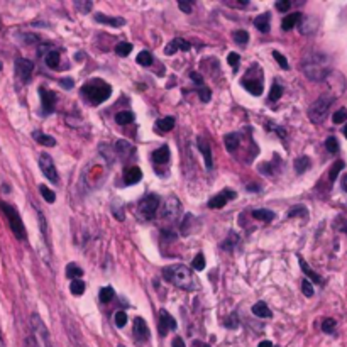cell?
<instances>
[{
  "label": "cell",
  "mask_w": 347,
  "mask_h": 347,
  "mask_svg": "<svg viewBox=\"0 0 347 347\" xmlns=\"http://www.w3.org/2000/svg\"><path fill=\"white\" fill-rule=\"evenodd\" d=\"M163 276L178 288H183V290H193L195 288L193 273H191L190 268L183 266V264H175V266L165 268L163 269Z\"/></svg>",
  "instance_id": "6da1fadb"
},
{
  "label": "cell",
  "mask_w": 347,
  "mask_h": 347,
  "mask_svg": "<svg viewBox=\"0 0 347 347\" xmlns=\"http://www.w3.org/2000/svg\"><path fill=\"white\" fill-rule=\"evenodd\" d=\"M81 93H83V97L88 100L90 104L100 105L112 95V86H110L107 81H104L100 78H93V80H90L88 83H85L81 86Z\"/></svg>",
  "instance_id": "7a4b0ae2"
},
{
  "label": "cell",
  "mask_w": 347,
  "mask_h": 347,
  "mask_svg": "<svg viewBox=\"0 0 347 347\" xmlns=\"http://www.w3.org/2000/svg\"><path fill=\"white\" fill-rule=\"evenodd\" d=\"M0 209H2V212L6 214L7 220H9V225H11L14 235H16L17 239H21V240L26 239V227H24L22 219H21V215H19V212L14 209L12 205L6 204V202H0Z\"/></svg>",
  "instance_id": "3957f363"
},
{
  "label": "cell",
  "mask_w": 347,
  "mask_h": 347,
  "mask_svg": "<svg viewBox=\"0 0 347 347\" xmlns=\"http://www.w3.org/2000/svg\"><path fill=\"white\" fill-rule=\"evenodd\" d=\"M332 102H334V97H329V95H322L319 97L310 105V109H308V117H310L312 122L315 124H320L324 122L327 114H329V109Z\"/></svg>",
  "instance_id": "277c9868"
},
{
  "label": "cell",
  "mask_w": 347,
  "mask_h": 347,
  "mask_svg": "<svg viewBox=\"0 0 347 347\" xmlns=\"http://www.w3.org/2000/svg\"><path fill=\"white\" fill-rule=\"evenodd\" d=\"M259 70H261V66H259V65H253V66H251V70L247 71V73H245L242 81H240V85H242L244 88L249 91V93L256 95V97L263 93V88H264V85H263V75L256 78V73H259Z\"/></svg>",
  "instance_id": "5b68a950"
},
{
  "label": "cell",
  "mask_w": 347,
  "mask_h": 347,
  "mask_svg": "<svg viewBox=\"0 0 347 347\" xmlns=\"http://www.w3.org/2000/svg\"><path fill=\"white\" fill-rule=\"evenodd\" d=\"M160 204H161V199L158 195H147L146 199L141 200V204H139V214H141L144 219H153L154 214L160 209Z\"/></svg>",
  "instance_id": "8992f818"
},
{
  "label": "cell",
  "mask_w": 347,
  "mask_h": 347,
  "mask_svg": "<svg viewBox=\"0 0 347 347\" xmlns=\"http://www.w3.org/2000/svg\"><path fill=\"white\" fill-rule=\"evenodd\" d=\"M324 58H312L310 63H305L303 65V70H305V73L308 78H312V80H322V78H325V75H327V68H324Z\"/></svg>",
  "instance_id": "52a82bcc"
},
{
  "label": "cell",
  "mask_w": 347,
  "mask_h": 347,
  "mask_svg": "<svg viewBox=\"0 0 347 347\" xmlns=\"http://www.w3.org/2000/svg\"><path fill=\"white\" fill-rule=\"evenodd\" d=\"M31 324H32V330H34L37 340H41V344L44 345V347H51L49 332H47L44 322L41 320V317L37 315V313H34V315L31 317Z\"/></svg>",
  "instance_id": "ba28073f"
},
{
  "label": "cell",
  "mask_w": 347,
  "mask_h": 347,
  "mask_svg": "<svg viewBox=\"0 0 347 347\" xmlns=\"http://www.w3.org/2000/svg\"><path fill=\"white\" fill-rule=\"evenodd\" d=\"M39 168H41V171L44 173V176L49 181H53V183L60 181V178H58L56 166H55V163H53V158L49 156V154L42 153L41 156H39Z\"/></svg>",
  "instance_id": "9c48e42d"
},
{
  "label": "cell",
  "mask_w": 347,
  "mask_h": 347,
  "mask_svg": "<svg viewBox=\"0 0 347 347\" xmlns=\"http://www.w3.org/2000/svg\"><path fill=\"white\" fill-rule=\"evenodd\" d=\"M32 71H34V65H32V61L26 60V58H19V60L16 61V73L24 83H27V81L31 80Z\"/></svg>",
  "instance_id": "30bf717a"
},
{
  "label": "cell",
  "mask_w": 347,
  "mask_h": 347,
  "mask_svg": "<svg viewBox=\"0 0 347 347\" xmlns=\"http://www.w3.org/2000/svg\"><path fill=\"white\" fill-rule=\"evenodd\" d=\"M41 93V104H42V114H51L55 110V104H56V93L46 90V88H39Z\"/></svg>",
  "instance_id": "8fae6325"
},
{
  "label": "cell",
  "mask_w": 347,
  "mask_h": 347,
  "mask_svg": "<svg viewBox=\"0 0 347 347\" xmlns=\"http://www.w3.org/2000/svg\"><path fill=\"white\" fill-rule=\"evenodd\" d=\"M235 196H237V195H235V191L224 190L222 193L215 195L214 199L209 202V207H210V209H222V207H225V204H229V200H234Z\"/></svg>",
  "instance_id": "7c38bea8"
},
{
  "label": "cell",
  "mask_w": 347,
  "mask_h": 347,
  "mask_svg": "<svg viewBox=\"0 0 347 347\" xmlns=\"http://www.w3.org/2000/svg\"><path fill=\"white\" fill-rule=\"evenodd\" d=\"M176 329V320L166 310H160V334L166 335L170 330Z\"/></svg>",
  "instance_id": "4fadbf2b"
},
{
  "label": "cell",
  "mask_w": 347,
  "mask_h": 347,
  "mask_svg": "<svg viewBox=\"0 0 347 347\" xmlns=\"http://www.w3.org/2000/svg\"><path fill=\"white\" fill-rule=\"evenodd\" d=\"M196 142H199V149L200 153L204 154V160H205V166L212 170V166H214V160H212V149H210V144L207 141L205 136H200L196 139Z\"/></svg>",
  "instance_id": "5bb4252c"
},
{
  "label": "cell",
  "mask_w": 347,
  "mask_h": 347,
  "mask_svg": "<svg viewBox=\"0 0 347 347\" xmlns=\"http://www.w3.org/2000/svg\"><path fill=\"white\" fill-rule=\"evenodd\" d=\"M181 207H180V202L175 196H170V199L166 200L165 204V209H163V214H165L166 219H176V215L180 214Z\"/></svg>",
  "instance_id": "9a60e30c"
},
{
  "label": "cell",
  "mask_w": 347,
  "mask_h": 347,
  "mask_svg": "<svg viewBox=\"0 0 347 347\" xmlns=\"http://www.w3.org/2000/svg\"><path fill=\"white\" fill-rule=\"evenodd\" d=\"M134 335H136L137 340H147L149 339V329L146 325V322L141 317L134 319Z\"/></svg>",
  "instance_id": "2e32d148"
},
{
  "label": "cell",
  "mask_w": 347,
  "mask_h": 347,
  "mask_svg": "<svg viewBox=\"0 0 347 347\" xmlns=\"http://www.w3.org/2000/svg\"><path fill=\"white\" fill-rule=\"evenodd\" d=\"M188 51L190 49V44H188V41H185V39H181V37H176V39H173V41H170V44L166 46V49H165V53L168 56H171V55H175L176 51Z\"/></svg>",
  "instance_id": "e0dca14e"
},
{
  "label": "cell",
  "mask_w": 347,
  "mask_h": 347,
  "mask_svg": "<svg viewBox=\"0 0 347 347\" xmlns=\"http://www.w3.org/2000/svg\"><path fill=\"white\" fill-rule=\"evenodd\" d=\"M95 21L100 22V24H109V26H112V27H120L125 24V19L109 17V16H105V14H95Z\"/></svg>",
  "instance_id": "ac0fdd59"
},
{
  "label": "cell",
  "mask_w": 347,
  "mask_h": 347,
  "mask_svg": "<svg viewBox=\"0 0 347 347\" xmlns=\"http://www.w3.org/2000/svg\"><path fill=\"white\" fill-rule=\"evenodd\" d=\"M298 263H300V268H302V271L307 274L308 278H310V281L312 283H317V285H322V283H324V279H322L319 274H317L315 271H313V269L308 266V264L305 263V259L303 258H298Z\"/></svg>",
  "instance_id": "d6986e66"
},
{
  "label": "cell",
  "mask_w": 347,
  "mask_h": 347,
  "mask_svg": "<svg viewBox=\"0 0 347 347\" xmlns=\"http://www.w3.org/2000/svg\"><path fill=\"white\" fill-rule=\"evenodd\" d=\"M153 161L156 163V165H166V163L170 161V147L163 146L160 149H156V151L153 153Z\"/></svg>",
  "instance_id": "ffe728a7"
},
{
  "label": "cell",
  "mask_w": 347,
  "mask_h": 347,
  "mask_svg": "<svg viewBox=\"0 0 347 347\" xmlns=\"http://www.w3.org/2000/svg\"><path fill=\"white\" fill-rule=\"evenodd\" d=\"M141 178H142V171L139 170L137 166L129 168V170L125 171V175H124V180H125L127 185H136V183L141 181Z\"/></svg>",
  "instance_id": "44dd1931"
},
{
  "label": "cell",
  "mask_w": 347,
  "mask_h": 347,
  "mask_svg": "<svg viewBox=\"0 0 347 347\" xmlns=\"http://www.w3.org/2000/svg\"><path fill=\"white\" fill-rule=\"evenodd\" d=\"M32 137H34V141L37 144H41V146H46V147H53L56 146V141L53 136H47V134L41 132V131H34L32 132Z\"/></svg>",
  "instance_id": "7402d4cb"
},
{
  "label": "cell",
  "mask_w": 347,
  "mask_h": 347,
  "mask_svg": "<svg viewBox=\"0 0 347 347\" xmlns=\"http://www.w3.org/2000/svg\"><path fill=\"white\" fill-rule=\"evenodd\" d=\"M253 313L256 317H259V319H269V317H271V310H269L264 302H258L256 305L253 307Z\"/></svg>",
  "instance_id": "603a6c76"
},
{
  "label": "cell",
  "mask_w": 347,
  "mask_h": 347,
  "mask_svg": "<svg viewBox=\"0 0 347 347\" xmlns=\"http://www.w3.org/2000/svg\"><path fill=\"white\" fill-rule=\"evenodd\" d=\"M173 127H175V117H165V119H160L156 122V131L170 132Z\"/></svg>",
  "instance_id": "cb8c5ba5"
},
{
  "label": "cell",
  "mask_w": 347,
  "mask_h": 347,
  "mask_svg": "<svg viewBox=\"0 0 347 347\" xmlns=\"http://www.w3.org/2000/svg\"><path fill=\"white\" fill-rule=\"evenodd\" d=\"M300 17H302V16H300L298 12H295V14H288V16L281 21V27L285 29V31H290V29H293V27L296 26V22L300 21Z\"/></svg>",
  "instance_id": "d4e9b609"
},
{
  "label": "cell",
  "mask_w": 347,
  "mask_h": 347,
  "mask_svg": "<svg viewBox=\"0 0 347 347\" xmlns=\"http://www.w3.org/2000/svg\"><path fill=\"white\" fill-rule=\"evenodd\" d=\"M253 217H254V219H258V220H263V222H271L274 217H276V214L271 212V210L263 209V210H254Z\"/></svg>",
  "instance_id": "484cf974"
},
{
  "label": "cell",
  "mask_w": 347,
  "mask_h": 347,
  "mask_svg": "<svg viewBox=\"0 0 347 347\" xmlns=\"http://www.w3.org/2000/svg\"><path fill=\"white\" fill-rule=\"evenodd\" d=\"M254 26L258 27V31L268 32L269 31V14H261V16H258L256 21H254Z\"/></svg>",
  "instance_id": "4316f807"
},
{
  "label": "cell",
  "mask_w": 347,
  "mask_h": 347,
  "mask_svg": "<svg viewBox=\"0 0 347 347\" xmlns=\"http://www.w3.org/2000/svg\"><path fill=\"white\" fill-rule=\"evenodd\" d=\"M46 65L53 70H58V66H60V53L53 51V49L47 51L46 53Z\"/></svg>",
  "instance_id": "83f0119b"
},
{
  "label": "cell",
  "mask_w": 347,
  "mask_h": 347,
  "mask_svg": "<svg viewBox=\"0 0 347 347\" xmlns=\"http://www.w3.org/2000/svg\"><path fill=\"white\" fill-rule=\"evenodd\" d=\"M81 274H83V269H81L80 266H76V264H68L66 266V278H70V279H80L81 278Z\"/></svg>",
  "instance_id": "f1b7e54d"
},
{
  "label": "cell",
  "mask_w": 347,
  "mask_h": 347,
  "mask_svg": "<svg viewBox=\"0 0 347 347\" xmlns=\"http://www.w3.org/2000/svg\"><path fill=\"white\" fill-rule=\"evenodd\" d=\"M239 142H240V139L237 134H227L224 139V144H225V147L229 149V151H235L239 146Z\"/></svg>",
  "instance_id": "f546056e"
},
{
  "label": "cell",
  "mask_w": 347,
  "mask_h": 347,
  "mask_svg": "<svg viewBox=\"0 0 347 347\" xmlns=\"http://www.w3.org/2000/svg\"><path fill=\"white\" fill-rule=\"evenodd\" d=\"M132 120H134V115L132 112H129V110H124V112H119L115 115V122L119 125H127V124H131Z\"/></svg>",
  "instance_id": "4dcf8cb0"
},
{
  "label": "cell",
  "mask_w": 347,
  "mask_h": 347,
  "mask_svg": "<svg viewBox=\"0 0 347 347\" xmlns=\"http://www.w3.org/2000/svg\"><path fill=\"white\" fill-rule=\"evenodd\" d=\"M308 168H310V158H307V156H302V158H298V160H295V171L296 173H305Z\"/></svg>",
  "instance_id": "1f68e13d"
},
{
  "label": "cell",
  "mask_w": 347,
  "mask_h": 347,
  "mask_svg": "<svg viewBox=\"0 0 347 347\" xmlns=\"http://www.w3.org/2000/svg\"><path fill=\"white\" fill-rule=\"evenodd\" d=\"M117 153L120 154L122 158H127L132 154V146L129 144L127 141H119L117 142Z\"/></svg>",
  "instance_id": "d6a6232c"
},
{
  "label": "cell",
  "mask_w": 347,
  "mask_h": 347,
  "mask_svg": "<svg viewBox=\"0 0 347 347\" xmlns=\"http://www.w3.org/2000/svg\"><path fill=\"white\" fill-rule=\"evenodd\" d=\"M114 288L112 286H104L102 290H100V302L102 303H109V302H112V298H114Z\"/></svg>",
  "instance_id": "836d02e7"
},
{
  "label": "cell",
  "mask_w": 347,
  "mask_h": 347,
  "mask_svg": "<svg viewBox=\"0 0 347 347\" xmlns=\"http://www.w3.org/2000/svg\"><path fill=\"white\" fill-rule=\"evenodd\" d=\"M131 51H132V44H131V42H119V44L115 46V53H117L119 56H122V58H125L127 55H131Z\"/></svg>",
  "instance_id": "e575fe53"
},
{
  "label": "cell",
  "mask_w": 347,
  "mask_h": 347,
  "mask_svg": "<svg viewBox=\"0 0 347 347\" xmlns=\"http://www.w3.org/2000/svg\"><path fill=\"white\" fill-rule=\"evenodd\" d=\"M70 291L73 293V295H83L85 283L81 281V279H75V281H71V285H70Z\"/></svg>",
  "instance_id": "d590c367"
},
{
  "label": "cell",
  "mask_w": 347,
  "mask_h": 347,
  "mask_svg": "<svg viewBox=\"0 0 347 347\" xmlns=\"http://www.w3.org/2000/svg\"><path fill=\"white\" fill-rule=\"evenodd\" d=\"M39 191H41V195H42V199H44L47 204H53V202L56 200V195H55V191L49 190L46 185H39Z\"/></svg>",
  "instance_id": "8d00e7d4"
},
{
  "label": "cell",
  "mask_w": 347,
  "mask_h": 347,
  "mask_svg": "<svg viewBox=\"0 0 347 347\" xmlns=\"http://www.w3.org/2000/svg\"><path fill=\"white\" fill-rule=\"evenodd\" d=\"M136 61L142 66H149L153 63V55L149 51H141L136 58Z\"/></svg>",
  "instance_id": "74e56055"
},
{
  "label": "cell",
  "mask_w": 347,
  "mask_h": 347,
  "mask_svg": "<svg viewBox=\"0 0 347 347\" xmlns=\"http://www.w3.org/2000/svg\"><path fill=\"white\" fill-rule=\"evenodd\" d=\"M234 41L237 42V44L245 46L249 41V32L247 31H235L234 32Z\"/></svg>",
  "instance_id": "f35d334b"
},
{
  "label": "cell",
  "mask_w": 347,
  "mask_h": 347,
  "mask_svg": "<svg viewBox=\"0 0 347 347\" xmlns=\"http://www.w3.org/2000/svg\"><path fill=\"white\" fill-rule=\"evenodd\" d=\"M281 95H283V88L279 86V83H274L271 91H269V100H271V102H276V100L281 98Z\"/></svg>",
  "instance_id": "ab89813d"
},
{
  "label": "cell",
  "mask_w": 347,
  "mask_h": 347,
  "mask_svg": "<svg viewBox=\"0 0 347 347\" xmlns=\"http://www.w3.org/2000/svg\"><path fill=\"white\" fill-rule=\"evenodd\" d=\"M342 168H344V161H337L335 165L330 168V173H329V180H330V181H335V178H337V175L340 173Z\"/></svg>",
  "instance_id": "60d3db41"
},
{
  "label": "cell",
  "mask_w": 347,
  "mask_h": 347,
  "mask_svg": "<svg viewBox=\"0 0 347 347\" xmlns=\"http://www.w3.org/2000/svg\"><path fill=\"white\" fill-rule=\"evenodd\" d=\"M335 320L334 319H324L322 322V330L325 332V334H332V332L335 330Z\"/></svg>",
  "instance_id": "b9f144b4"
},
{
  "label": "cell",
  "mask_w": 347,
  "mask_h": 347,
  "mask_svg": "<svg viewBox=\"0 0 347 347\" xmlns=\"http://www.w3.org/2000/svg\"><path fill=\"white\" fill-rule=\"evenodd\" d=\"M273 58L274 60L278 61V65L281 66L283 70H290V65H288V60L285 56L281 55V53H278V51H273Z\"/></svg>",
  "instance_id": "7bdbcfd3"
},
{
  "label": "cell",
  "mask_w": 347,
  "mask_h": 347,
  "mask_svg": "<svg viewBox=\"0 0 347 347\" xmlns=\"http://www.w3.org/2000/svg\"><path fill=\"white\" fill-rule=\"evenodd\" d=\"M325 147H327V151L329 153H337L339 151V142H337V139L335 137H327V141H325Z\"/></svg>",
  "instance_id": "ee69618b"
},
{
  "label": "cell",
  "mask_w": 347,
  "mask_h": 347,
  "mask_svg": "<svg viewBox=\"0 0 347 347\" xmlns=\"http://www.w3.org/2000/svg\"><path fill=\"white\" fill-rule=\"evenodd\" d=\"M332 120H334V124L345 122V120H347V110L345 109H339L334 115H332Z\"/></svg>",
  "instance_id": "f6af8a7d"
},
{
  "label": "cell",
  "mask_w": 347,
  "mask_h": 347,
  "mask_svg": "<svg viewBox=\"0 0 347 347\" xmlns=\"http://www.w3.org/2000/svg\"><path fill=\"white\" fill-rule=\"evenodd\" d=\"M115 325L117 327H124L125 324H127V313L122 312V310H119V312H115Z\"/></svg>",
  "instance_id": "bcb514c9"
},
{
  "label": "cell",
  "mask_w": 347,
  "mask_h": 347,
  "mask_svg": "<svg viewBox=\"0 0 347 347\" xmlns=\"http://www.w3.org/2000/svg\"><path fill=\"white\" fill-rule=\"evenodd\" d=\"M205 256L204 254H199V256H196L195 259H193V263H191V266H193L196 271H202V269L205 268Z\"/></svg>",
  "instance_id": "7dc6e473"
},
{
  "label": "cell",
  "mask_w": 347,
  "mask_h": 347,
  "mask_svg": "<svg viewBox=\"0 0 347 347\" xmlns=\"http://www.w3.org/2000/svg\"><path fill=\"white\" fill-rule=\"evenodd\" d=\"M302 291L305 296H312L313 295V286H312V281H308V279H303L302 281Z\"/></svg>",
  "instance_id": "c3c4849f"
},
{
  "label": "cell",
  "mask_w": 347,
  "mask_h": 347,
  "mask_svg": "<svg viewBox=\"0 0 347 347\" xmlns=\"http://www.w3.org/2000/svg\"><path fill=\"white\" fill-rule=\"evenodd\" d=\"M239 55L237 53H229V56H227V63L230 66H232V68H237V65H239Z\"/></svg>",
  "instance_id": "681fc988"
},
{
  "label": "cell",
  "mask_w": 347,
  "mask_h": 347,
  "mask_svg": "<svg viewBox=\"0 0 347 347\" xmlns=\"http://www.w3.org/2000/svg\"><path fill=\"white\" fill-rule=\"evenodd\" d=\"M290 7H291L290 0H278V2H276V9H278L279 12H286Z\"/></svg>",
  "instance_id": "f907efd6"
},
{
  "label": "cell",
  "mask_w": 347,
  "mask_h": 347,
  "mask_svg": "<svg viewBox=\"0 0 347 347\" xmlns=\"http://www.w3.org/2000/svg\"><path fill=\"white\" fill-rule=\"evenodd\" d=\"M295 215H307V209L305 207H295V209H291L288 212V217H295Z\"/></svg>",
  "instance_id": "816d5d0a"
},
{
  "label": "cell",
  "mask_w": 347,
  "mask_h": 347,
  "mask_svg": "<svg viewBox=\"0 0 347 347\" xmlns=\"http://www.w3.org/2000/svg\"><path fill=\"white\" fill-rule=\"evenodd\" d=\"M199 93H200V100H202V102H209V100H210V90L207 88L205 85L199 90Z\"/></svg>",
  "instance_id": "f5cc1de1"
},
{
  "label": "cell",
  "mask_w": 347,
  "mask_h": 347,
  "mask_svg": "<svg viewBox=\"0 0 347 347\" xmlns=\"http://www.w3.org/2000/svg\"><path fill=\"white\" fill-rule=\"evenodd\" d=\"M60 83H61V86L63 88H66V90H70V88H73V80L71 78H63V80H60Z\"/></svg>",
  "instance_id": "db71d44e"
},
{
  "label": "cell",
  "mask_w": 347,
  "mask_h": 347,
  "mask_svg": "<svg viewBox=\"0 0 347 347\" xmlns=\"http://www.w3.org/2000/svg\"><path fill=\"white\" fill-rule=\"evenodd\" d=\"M178 7L181 9L183 12H191V4H186V2H178Z\"/></svg>",
  "instance_id": "11a10c76"
},
{
  "label": "cell",
  "mask_w": 347,
  "mask_h": 347,
  "mask_svg": "<svg viewBox=\"0 0 347 347\" xmlns=\"http://www.w3.org/2000/svg\"><path fill=\"white\" fill-rule=\"evenodd\" d=\"M75 6H76V7H78V9H83V11H85V12H88V11H90V9H91V4H90V2H88V4H78V2H76V4H75Z\"/></svg>",
  "instance_id": "9f6ffc18"
},
{
  "label": "cell",
  "mask_w": 347,
  "mask_h": 347,
  "mask_svg": "<svg viewBox=\"0 0 347 347\" xmlns=\"http://www.w3.org/2000/svg\"><path fill=\"white\" fill-rule=\"evenodd\" d=\"M190 76H191V78L195 80V83H199V85H202V86H204V80H202V76H200L199 73H191Z\"/></svg>",
  "instance_id": "6f0895ef"
},
{
  "label": "cell",
  "mask_w": 347,
  "mask_h": 347,
  "mask_svg": "<svg viewBox=\"0 0 347 347\" xmlns=\"http://www.w3.org/2000/svg\"><path fill=\"white\" fill-rule=\"evenodd\" d=\"M173 347H185V342H183L181 337H176V339L173 340Z\"/></svg>",
  "instance_id": "680465c9"
},
{
  "label": "cell",
  "mask_w": 347,
  "mask_h": 347,
  "mask_svg": "<svg viewBox=\"0 0 347 347\" xmlns=\"http://www.w3.org/2000/svg\"><path fill=\"white\" fill-rule=\"evenodd\" d=\"M191 347H210V345L205 344V342H202V340H193V344H191Z\"/></svg>",
  "instance_id": "91938a15"
},
{
  "label": "cell",
  "mask_w": 347,
  "mask_h": 347,
  "mask_svg": "<svg viewBox=\"0 0 347 347\" xmlns=\"http://www.w3.org/2000/svg\"><path fill=\"white\" fill-rule=\"evenodd\" d=\"M258 347H273V344L269 340H263V342H259Z\"/></svg>",
  "instance_id": "94428289"
},
{
  "label": "cell",
  "mask_w": 347,
  "mask_h": 347,
  "mask_svg": "<svg viewBox=\"0 0 347 347\" xmlns=\"http://www.w3.org/2000/svg\"><path fill=\"white\" fill-rule=\"evenodd\" d=\"M342 188H344V190L347 191V175L342 178Z\"/></svg>",
  "instance_id": "6125c7cd"
},
{
  "label": "cell",
  "mask_w": 347,
  "mask_h": 347,
  "mask_svg": "<svg viewBox=\"0 0 347 347\" xmlns=\"http://www.w3.org/2000/svg\"><path fill=\"white\" fill-rule=\"evenodd\" d=\"M0 347H4V340H2V335H0Z\"/></svg>",
  "instance_id": "be15d7a7"
},
{
  "label": "cell",
  "mask_w": 347,
  "mask_h": 347,
  "mask_svg": "<svg viewBox=\"0 0 347 347\" xmlns=\"http://www.w3.org/2000/svg\"><path fill=\"white\" fill-rule=\"evenodd\" d=\"M344 134H345V137H347V125H345V127H344Z\"/></svg>",
  "instance_id": "e7e4bbea"
},
{
  "label": "cell",
  "mask_w": 347,
  "mask_h": 347,
  "mask_svg": "<svg viewBox=\"0 0 347 347\" xmlns=\"http://www.w3.org/2000/svg\"><path fill=\"white\" fill-rule=\"evenodd\" d=\"M0 71H2V61H0Z\"/></svg>",
  "instance_id": "03108f58"
},
{
  "label": "cell",
  "mask_w": 347,
  "mask_h": 347,
  "mask_svg": "<svg viewBox=\"0 0 347 347\" xmlns=\"http://www.w3.org/2000/svg\"><path fill=\"white\" fill-rule=\"evenodd\" d=\"M119 347H125V345H119Z\"/></svg>",
  "instance_id": "003e7915"
}]
</instances>
